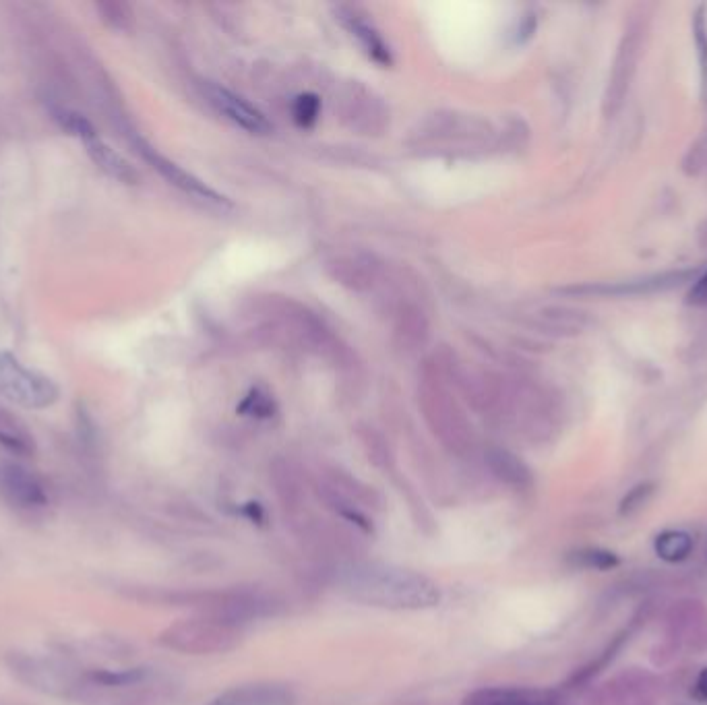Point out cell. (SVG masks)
<instances>
[{"label":"cell","instance_id":"cell-1","mask_svg":"<svg viewBox=\"0 0 707 705\" xmlns=\"http://www.w3.org/2000/svg\"><path fill=\"white\" fill-rule=\"evenodd\" d=\"M337 586L354 602L387 610H428L441 602L433 579L387 563H350L337 573Z\"/></svg>","mask_w":707,"mask_h":705},{"label":"cell","instance_id":"cell-2","mask_svg":"<svg viewBox=\"0 0 707 705\" xmlns=\"http://www.w3.org/2000/svg\"><path fill=\"white\" fill-rule=\"evenodd\" d=\"M240 639V625L207 612L201 617L180 619L160 635L162 646L189 656L226 654L238 646Z\"/></svg>","mask_w":707,"mask_h":705},{"label":"cell","instance_id":"cell-3","mask_svg":"<svg viewBox=\"0 0 707 705\" xmlns=\"http://www.w3.org/2000/svg\"><path fill=\"white\" fill-rule=\"evenodd\" d=\"M0 395L25 410H46L60 400V387L48 375L29 369L15 354L0 352Z\"/></svg>","mask_w":707,"mask_h":705},{"label":"cell","instance_id":"cell-4","mask_svg":"<svg viewBox=\"0 0 707 705\" xmlns=\"http://www.w3.org/2000/svg\"><path fill=\"white\" fill-rule=\"evenodd\" d=\"M422 404L428 424L451 449L464 451L472 443L468 422L441 381H424Z\"/></svg>","mask_w":707,"mask_h":705},{"label":"cell","instance_id":"cell-5","mask_svg":"<svg viewBox=\"0 0 707 705\" xmlns=\"http://www.w3.org/2000/svg\"><path fill=\"white\" fill-rule=\"evenodd\" d=\"M641 50H643V27L639 23H633V25H629V29L619 44L617 56H614L612 71L608 77V87H606V94H604V114L606 116H614L623 110L625 100L629 96L631 83L637 73Z\"/></svg>","mask_w":707,"mask_h":705},{"label":"cell","instance_id":"cell-6","mask_svg":"<svg viewBox=\"0 0 707 705\" xmlns=\"http://www.w3.org/2000/svg\"><path fill=\"white\" fill-rule=\"evenodd\" d=\"M135 149L153 170H156L162 178H166L172 187H176L184 195H189L195 201H201L205 205L218 207V209L232 207V203L224 195H220L218 191H213L211 187H207L201 178H197L189 170H184L176 162H172L166 156H162V153H158L156 149H153L149 143H145L143 139H135Z\"/></svg>","mask_w":707,"mask_h":705},{"label":"cell","instance_id":"cell-7","mask_svg":"<svg viewBox=\"0 0 707 705\" xmlns=\"http://www.w3.org/2000/svg\"><path fill=\"white\" fill-rule=\"evenodd\" d=\"M0 497L23 511H38L50 503L46 482L21 464L0 462Z\"/></svg>","mask_w":707,"mask_h":705},{"label":"cell","instance_id":"cell-8","mask_svg":"<svg viewBox=\"0 0 707 705\" xmlns=\"http://www.w3.org/2000/svg\"><path fill=\"white\" fill-rule=\"evenodd\" d=\"M693 278L691 269L666 271L648 275V278L629 280V282H614V284H590V286H571L563 288V294H579V296H641V294H658L672 288H679Z\"/></svg>","mask_w":707,"mask_h":705},{"label":"cell","instance_id":"cell-9","mask_svg":"<svg viewBox=\"0 0 707 705\" xmlns=\"http://www.w3.org/2000/svg\"><path fill=\"white\" fill-rule=\"evenodd\" d=\"M203 96L207 102L218 110L224 118H228L232 125L240 127L242 131L253 133V135H267L271 133L273 125L267 120V116L257 110L253 104H249L244 98L236 96L234 91L215 85L211 81L203 83Z\"/></svg>","mask_w":707,"mask_h":705},{"label":"cell","instance_id":"cell-10","mask_svg":"<svg viewBox=\"0 0 707 705\" xmlns=\"http://www.w3.org/2000/svg\"><path fill=\"white\" fill-rule=\"evenodd\" d=\"M561 697L552 689L536 687H482L466 695L461 705H559Z\"/></svg>","mask_w":707,"mask_h":705},{"label":"cell","instance_id":"cell-11","mask_svg":"<svg viewBox=\"0 0 707 705\" xmlns=\"http://www.w3.org/2000/svg\"><path fill=\"white\" fill-rule=\"evenodd\" d=\"M294 695L288 687L275 683L240 685L224 691L209 705H292Z\"/></svg>","mask_w":707,"mask_h":705},{"label":"cell","instance_id":"cell-12","mask_svg":"<svg viewBox=\"0 0 707 705\" xmlns=\"http://www.w3.org/2000/svg\"><path fill=\"white\" fill-rule=\"evenodd\" d=\"M85 151L89 160L116 182H122V185H137L139 182V172L131 166V162L104 139L96 137L87 141Z\"/></svg>","mask_w":707,"mask_h":705},{"label":"cell","instance_id":"cell-13","mask_svg":"<svg viewBox=\"0 0 707 705\" xmlns=\"http://www.w3.org/2000/svg\"><path fill=\"white\" fill-rule=\"evenodd\" d=\"M340 21L348 27V32L360 42L364 52L371 56L375 63L389 67L393 63V56L389 52V46L383 42L381 34L373 27V23H368L356 9L342 7L340 9Z\"/></svg>","mask_w":707,"mask_h":705},{"label":"cell","instance_id":"cell-14","mask_svg":"<svg viewBox=\"0 0 707 705\" xmlns=\"http://www.w3.org/2000/svg\"><path fill=\"white\" fill-rule=\"evenodd\" d=\"M486 466L490 468L501 482L513 488H528L532 486V472L524 464V459H519L515 453L493 447L486 453Z\"/></svg>","mask_w":707,"mask_h":705},{"label":"cell","instance_id":"cell-15","mask_svg":"<svg viewBox=\"0 0 707 705\" xmlns=\"http://www.w3.org/2000/svg\"><path fill=\"white\" fill-rule=\"evenodd\" d=\"M0 447L7 451L29 457L36 453V439L29 433V428L9 410L0 406Z\"/></svg>","mask_w":707,"mask_h":705},{"label":"cell","instance_id":"cell-16","mask_svg":"<svg viewBox=\"0 0 707 705\" xmlns=\"http://www.w3.org/2000/svg\"><path fill=\"white\" fill-rule=\"evenodd\" d=\"M50 118L56 122V127L60 131L71 135V137L81 139L83 143L98 137V131H96L94 125H91V120L85 118L83 114H79L77 110L67 108V106H52L50 108Z\"/></svg>","mask_w":707,"mask_h":705},{"label":"cell","instance_id":"cell-17","mask_svg":"<svg viewBox=\"0 0 707 705\" xmlns=\"http://www.w3.org/2000/svg\"><path fill=\"white\" fill-rule=\"evenodd\" d=\"M656 555L666 561V563H681L691 555L693 548V538L683 532V530H666L662 534H658L656 542Z\"/></svg>","mask_w":707,"mask_h":705},{"label":"cell","instance_id":"cell-18","mask_svg":"<svg viewBox=\"0 0 707 705\" xmlns=\"http://www.w3.org/2000/svg\"><path fill=\"white\" fill-rule=\"evenodd\" d=\"M569 563L579 569H596V571H610L614 567H619V557L612 553V550L598 548V546H588L573 550L569 555Z\"/></svg>","mask_w":707,"mask_h":705},{"label":"cell","instance_id":"cell-19","mask_svg":"<svg viewBox=\"0 0 707 705\" xmlns=\"http://www.w3.org/2000/svg\"><path fill=\"white\" fill-rule=\"evenodd\" d=\"M147 670L145 668H127V670H96L89 672V681L100 687H133L139 685L147 679Z\"/></svg>","mask_w":707,"mask_h":705},{"label":"cell","instance_id":"cell-20","mask_svg":"<svg viewBox=\"0 0 707 705\" xmlns=\"http://www.w3.org/2000/svg\"><path fill=\"white\" fill-rule=\"evenodd\" d=\"M542 319H544V325L555 333H579L588 323V317L583 315L581 311L561 309V306L542 311Z\"/></svg>","mask_w":707,"mask_h":705},{"label":"cell","instance_id":"cell-21","mask_svg":"<svg viewBox=\"0 0 707 705\" xmlns=\"http://www.w3.org/2000/svg\"><path fill=\"white\" fill-rule=\"evenodd\" d=\"M373 275V263L360 259H342L335 263V278H340L342 284H350L354 288L368 286V278Z\"/></svg>","mask_w":707,"mask_h":705},{"label":"cell","instance_id":"cell-22","mask_svg":"<svg viewBox=\"0 0 707 705\" xmlns=\"http://www.w3.org/2000/svg\"><path fill=\"white\" fill-rule=\"evenodd\" d=\"M238 412L244 416H253V418H271L275 414V402L267 391H263L261 387H255L249 391L247 397H244L242 404L238 406Z\"/></svg>","mask_w":707,"mask_h":705},{"label":"cell","instance_id":"cell-23","mask_svg":"<svg viewBox=\"0 0 707 705\" xmlns=\"http://www.w3.org/2000/svg\"><path fill=\"white\" fill-rule=\"evenodd\" d=\"M319 112H321V100L315 94H302L296 98L294 106H292V114L298 127L309 129L313 127L315 122L319 120Z\"/></svg>","mask_w":707,"mask_h":705},{"label":"cell","instance_id":"cell-24","mask_svg":"<svg viewBox=\"0 0 707 705\" xmlns=\"http://www.w3.org/2000/svg\"><path fill=\"white\" fill-rule=\"evenodd\" d=\"M102 19L106 21V25H110L112 29H118V32H125V29L131 27V9L122 3H100L96 5Z\"/></svg>","mask_w":707,"mask_h":705},{"label":"cell","instance_id":"cell-25","mask_svg":"<svg viewBox=\"0 0 707 705\" xmlns=\"http://www.w3.org/2000/svg\"><path fill=\"white\" fill-rule=\"evenodd\" d=\"M652 493H654V484H650V482L637 484L635 488L629 490V493L625 495V499L621 501L619 513H621V515H631V513H635L637 509H641L645 503H648V499L652 497Z\"/></svg>","mask_w":707,"mask_h":705},{"label":"cell","instance_id":"cell-26","mask_svg":"<svg viewBox=\"0 0 707 705\" xmlns=\"http://www.w3.org/2000/svg\"><path fill=\"white\" fill-rule=\"evenodd\" d=\"M695 42L699 48V63H701V75H703V85L707 87V36H705V19H703V9L697 11L695 15Z\"/></svg>","mask_w":707,"mask_h":705},{"label":"cell","instance_id":"cell-27","mask_svg":"<svg viewBox=\"0 0 707 705\" xmlns=\"http://www.w3.org/2000/svg\"><path fill=\"white\" fill-rule=\"evenodd\" d=\"M689 304L693 306H707V271L695 282V286L689 292Z\"/></svg>","mask_w":707,"mask_h":705},{"label":"cell","instance_id":"cell-28","mask_svg":"<svg viewBox=\"0 0 707 705\" xmlns=\"http://www.w3.org/2000/svg\"><path fill=\"white\" fill-rule=\"evenodd\" d=\"M695 691L701 699H707V668L701 670L699 674V679H697V685H695Z\"/></svg>","mask_w":707,"mask_h":705}]
</instances>
